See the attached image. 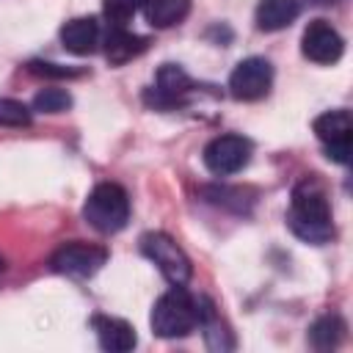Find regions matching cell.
I'll use <instances>...</instances> for the list:
<instances>
[{
  "label": "cell",
  "mask_w": 353,
  "mask_h": 353,
  "mask_svg": "<svg viewBox=\"0 0 353 353\" xmlns=\"http://www.w3.org/2000/svg\"><path fill=\"white\" fill-rule=\"evenodd\" d=\"M287 223L295 237L303 243H328L334 237V218H331V204L323 190V185L314 176H306L303 182L295 185L292 201L287 210Z\"/></svg>",
  "instance_id": "cell-1"
},
{
  "label": "cell",
  "mask_w": 353,
  "mask_h": 353,
  "mask_svg": "<svg viewBox=\"0 0 353 353\" xmlns=\"http://www.w3.org/2000/svg\"><path fill=\"white\" fill-rule=\"evenodd\" d=\"M149 323H152V331L157 336H163V339L188 336L199 325V301L190 298L182 287L174 284V290L163 292L154 301Z\"/></svg>",
  "instance_id": "cell-2"
},
{
  "label": "cell",
  "mask_w": 353,
  "mask_h": 353,
  "mask_svg": "<svg viewBox=\"0 0 353 353\" xmlns=\"http://www.w3.org/2000/svg\"><path fill=\"white\" fill-rule=\"evenodd\" d=\"M83 218L88 226H94L102 234H113L127 226L130 221V196L121 185L116 182H99L85 204H83Z\"/></svg>",
  "instance_id": "cell-3"
},
{
  "label": "cell",
  "mask_w": 353,
  "mask_h": 353,
  "mask_svg": "<svg viewBox=\"0 0 353 353\" xmlns=\"http://www.w3.org/2000/svg\"><path fill=\"white\" fill-rule=\"evenodd\" d=\"M141 251H143V256H149L160 268V273L171 284H176V287L188 284V279L193 273L190 259H188V254L165 232H146L141 237Z\"/></svg>",
  "instance_id": "cell-4"
},
{
  "label": "cell",
  "mask_w": 353,
  "mask_h": 353,
  "mask_svg": "<svg viewBox=\"0 0 353 353\" xmlns=\"http://www.w3.org/2000/svg\"><path fill=\"white\" fill-rule=\"evenodd\" d=\"M251 152H254V146L248 138L234 135V132L218 135L204 146V165L215 176H232L248 165Z\"/></svg>",
  "instance_id": "cell-5"
},
{
  "label": "cell",
  "mask_w": 353,
  "mask_h": 353,
  "mask_svg": "<svg viewBox=\"0 0 353 353\" xmlns=\"http://www.w3.org/2000/svg\"><path fill=\"white\" fill-rule=\"evenodd\" d=\"M105 262H108V251L102 245H97V243H83V240L63 243L50 256V268L55 273L77 276V279L94 276Z\"/></svg>",
  "instance_id": "cell-6"
},
{
  "label": "cell",
  "mask_w": 353,
  "mask_h": 353,
  "mask_svg": "<svg viewBox=\"0 0 353 353\" xmlns=\"http://www.w3.org/2000/svg\"><path fill=\"white\" fill-rule=\"evenodd\" d=\"M270 85H273V66L268 58L259 55L240 61L229 74V94L240 102L262 99L270 91Z\"/></svg>",
  "instance_id": "cell-7"
},
{
  "label": "cell",
  "mask_w": 353,
  "mask_h": 353,
  "mask_svg": "<svg viewBox=\"0 0 353 353\" xmlns=\"http://www.w3.org/2000/svg\"><path fill=\"white\" fill-rule=\"evenodd\" d=\"M314 135L325 146V154L334 163L347 165L350 163V146H353V119L347 110H328L314 119Z\"/></svg>",
  "instance_id": "cell-8"
},
{
  "label": "cell",
  "mask_w": 353,
  "mask_h": 353,
  "mask_svg": "<svg viewBox=\"0 0 353 353\" xmlns=\"http://www.w3.org/2000/svg\"><path fill=\"white\" fill-rule=\"evenodd\" d=\"M301 52L303 58L314 61V63H336L345 52V39L339 36V30L325 22V19H312L306 28H303V36H301Z\"/></svg>",
  "instance_id": "cell-9"
},
{
  "label": "cell",
  "mask_w": 353,
  "mask_h": 353,
  "mask_svg": "<svg viewBox=\"0 0 353 353\" xmlns=\"http://www.w3.org/2000/svg\"><path fill=\"white\" fill-rule=\"evenodd\" d=\"M190 88H193V83H190V77L185 74L182 66L163 63L157 69L154 88L146 91V102H152L154 108H174V105H182V99L188 97Z\"/></svg>",
  "instance_id": "cell-10"
},
{
  "label": "cell",
  "mask_w": 353,
  "mask_h": 353,
  "mask_svg": "<svg viewBox=\"0 0 353 353\" xmlns=\"http://www.w3.org/2000/svg\"><path fill=\"white\" fill-rule=\"evenodd\" d=\"M91 325L97 331V339H99V347L102 350H110V353H127L138 345V336H135V328L121 320V317H110V314H94L91 317Z\"/></svg>",
  "instance_id": "cell-11"
},
{
  "label": "cell",
  "mask_w": 353,
  "mask_h": 353,
  "mask_svg": "<svg viewBox=\"0 0 353 353\" xmlns=\"http://www.w3.org/2000/svg\"><path fill=\"white\" fill-rule=\"evenodd\" d=\"M61 41L72 55H91L97 52L102 33L97 17H74L61 28Z\"/></svg>",
  "instance_id": "cell-12"
},
{
  "label": "cell",
  "mask_w": 353,
  "mask_h": 353,
  "mask_svg": "<svg viewBox=\"0 0 353 353\" xmlns=\"http://www.w3.org/2000/svg\"><path fill=\"white\" fill-rule=\"evenodd\" d=\"M146 47H149V39L138 36V33H130L127 28H113L110 25V30L105 36V58L113 66H121V63L138 58Z\"/></svg>",
  "instance_id": "cell-13"
},
{
  "label": "cell",
  "mask_w": 353,
  "mask_h": 353,
  "mask_svg": "<svg viewBox=\"0 0 353 353\" xmlns=\"http://www.w3.org/2000/svg\"><path fill=\"white\" fill-rule=\"evenodd\" d=\"M298 14H301V0H259L254 19H256L259 30L276 33V30H284L287 25H292Z\"/></svg>",
  "instance_id": "cell-14"
},
{
  "label": "cell",
  "mask_w": 353,
  "mask_h": 353,
  "mask_svg": "<svg viewBox=\"0 0 353 353\" xmlns=\"http://www.w3.org/2000/svg\"><path fill=\"white\" fill-rule=\"evenodd\" d=\"M141 11L152 28H174L188 17L190 0H141Z\"/></svg>",
  "instance_id": "cell-15"
},
{
  "label": "cell",
  "mask_w": 353,
  "mask_h": 353,
  "mask_svg": "<svg viewBox=\"0 0 353 353\" xmlns=\"http://www.w3.org/2000/svg\"><path fill=\"white\" fill-rule=\"evenodd\" d=\"M345 331H347V325L339 314H323L309 328V342L314 350H334L345 339Z\"/></svg>",
  "instance_id": "cell-16"
},
{
  "label": "cell",
  "mask_w": 353,
  "mask_h": 353,
  "mask_svg": "<svg viewBox=\"0 0 353 353\" xmlns=\"http://www.w3.org/2000/svg\"><path fill=\"white\" fill-rule=\"evenodd\" d=\"M72 108V97L63 88H41L33 97V110L39 113H63Z\"/></svg>",
  "instance_id": "cell-17"
},
{
  "label": "cell",
  "mask_w": 353,
  "mask_h": 353,
  "mask_svg": "<svg viewBox=\"0 0 353 353\" xmlns=\"http://www.w3.org/2000/svg\"><path fill=\"white\" fill-rule=\"evenodd\" d=\"M141 0H102V14L113 28H127V22L138 14Z\"/></svg>",
  "instance_id": "cell-18"
},
{
  "label": "cell",
  "mask_w": 353,
  "mask_h": 353,
  "mask_svg": "<svg viewBox=\"0 0 353 353\" xmlns=\"http://www.w3.org/2000/svg\"><path fill=\"white\" fill-rule=\"evenodd\" d=\"M30 110L17 99H0V127H28Z\"/></svg>",
  "instance_id": "cell-19"
},
{
  "label": "cell",
  "mask_w": 353,
  "mask_h": 353,
  "mask_svg": "<svg viewBox=\"0 0 353 353\" xmlns=\"http://www.w3.org/2000/svg\"><path fill=\"white\" fill-rule=\"evenodd\" d=\"M28 72L36 74V77H77V74H83L80 69L61 66V63H50V61H30V63H28Z\"/></svg>",
  "instance_id": "cell-20"
},
{
  "label": "cell",
  "mask_w": 353,
  "mask_h": 353,
  "mask_svg": "<svg viewBox=\"0 0 353 353\" xmlns=\"http://www.w3.org/2000/svg\"><path fill=\"white\" fill-rule=\"evenodd\" d=\"M0 270H3V256H0Z\"/></svg>",
  "instance_id": "cell-21"
}]
</instances>
